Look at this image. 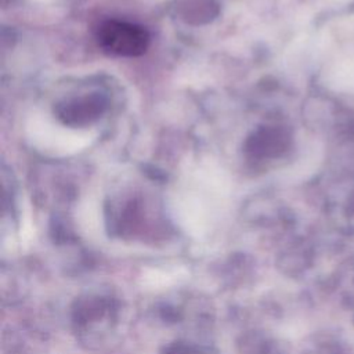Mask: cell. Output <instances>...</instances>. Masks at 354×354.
<instances>
[{
	"mask_svg": "<svg viewBox=\"0 0 354 354\" xmlns=\"http://www.w3.org/2000/svg\"><path fill=\"white\" fill-rule=\"evenodd\" d=\"M97 39L105 51L123 57L140 55L149 44V35L142 26L116 19L102 22L97 29Z\"/></svg>",
	"mask_w": 354,
	"mask_h": 354,
	"instance_id": "6da1fadb",
	"label": "cell"
}]
</instances>
